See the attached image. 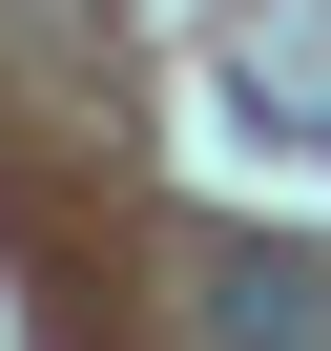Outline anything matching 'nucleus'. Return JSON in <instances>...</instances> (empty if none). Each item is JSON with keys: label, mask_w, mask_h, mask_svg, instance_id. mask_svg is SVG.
<instances>
[{"label": "nucleus", "mask_w": 331, "mask_h": 351, "mask_svg": "<svg viewBox=\"0 0 331 351\" xmlns=\"http://www.w3.org/2000/svg\"><path fill=\"white\" fill-rule=\"evenodd\" d=\"M207 351H331V269L310 248H207Z\"/></svg>", "instance_id": "f257e3e1"}]
</instances>
